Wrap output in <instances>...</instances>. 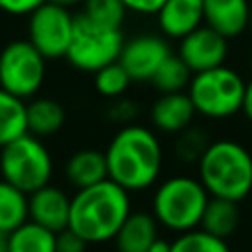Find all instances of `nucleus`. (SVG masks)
<instances>
[{"label":"nucleus","instance_id":"1","mask_svg":"<svg viewBox=\"0 0 252 252\" xmlns=\"http://www.w3.org/2000/svg\"><path fill=\"white\" fill-rule=\"evenodd\" d=\"M104 156L108 177L128 193L152 189L159 181L165 161L158 132L138 122L120 126L110 138Z\"/></svg>","mask_w":252,"mask_h":252},{"label":"nucleus","instance_id":"2","mask_svg":"<svg viewBox=\"0 0 252 252\" xmlns=\"http://www.w3.org/2000/svg\"><path fill=\"white\" fill-rule=\"evenodd\" d=\"M132 193L110 177L77 189L71 197L69 228L91 246L108 244L132 213Z\"/></svg>","mask_w":252,"mask_h":252},{"label":"nucleus","instance_id":"3","mask_svg":"<svg viewBox=\"0 0 252 252\" xmlns=\"http://www.w3.org/2000/svg\"><path fill=\"white\" fill-rule=\"evenodd\" d=\"M197 177L211 197L240 203L252 193V154L238 140H211L197 161Z\"/></svg>","mask_w":252,"mask_h":252},{"label":"nucleus","instance_id":"4","mask_svg":"<svg viewBox=\"0 0 252 252\" xmlns=\"http://www.w3.org/2000/svg\"><path fill=\"white\" fill-rule=\"evenodd\" d=\"M211 195L197 175L173 173L154 185L150 211L161 228L181 234L201 226Z\"/></svg>","mask_w":252,"mask_h":252},{"label":"nucleus","instance_id":"5","mask_svg":"<svg viewBox=\"0 0 252 252\" xmlns=\"http://www.w3.org/2000/svg\"><path fill=\"white\" fill-rule=\"evenodd\" d=\"M246 81L232 67L219 65L193 73L187 94L195 112L209 120H224L240 112Z\"/></svg>","mask_w":252,"mask_h":252},{"label":"nucleus","instance_id":"6","mask_svg":"<svg viewBox=\"0 0 252 252\" xmlns=\"http://www.w3.org/2000/svg\"><path fill=\"white\" fill-rule=\"evenodd\" d=\"M53 171L55 163L49 148L30 132L0 148V177L28 195L51 183Z\"/></svg>","mask_w":252,"mask_h":252},{"label":"nucleus","instance_id":"7","mask_svg":"<svg viewBox=\"0 0 252 252\" xmlns=\"http://www.w3.org/2000/svg\"><path fill=\"white\" fill-rule=\"evenodd\" d=\"M124 35L120 28H108L89 20L85 14L75 16L73 35L65 59L83 73H96L104 65L118 61Z\"/></svg>","mask_w":252,"mask_h":252},{"label":"nucleus","instance_id":"8","mask_svg":"<svg viewBox=\"0 0 252 252\" xmlns=\"http://www.w3.org/2000/svg\"><path fill=\"white\" fill-rule=\"evenodd\" d=\"M47 59L30 39H14L0 51V87L24 100L33 98L43 87Z\"/></svg>","mask_w":252,"mask_h":252},{"label":"nucleus","instance_id":"9","mask_svg":"<svg viewBox=\"0 0 252 252\" xmlns=\"http://www.w3.org/2000/svg\"><path fill=\"white\" fill-rule=\"evenodd\" d=\"M73 26L69 8L45 0L28 16V39L45 59H61L69 49Z\"/></svg>","mask_w":252,"mask_h":252},{"label":"nucleus","instance_id":"10","mask_svg":"<svg viewBox=\"0 0 252 252\" xmlns=\"http://www.w3.org/2000/svg\"><path fill=\"white\" fill-rule=\"evenodd\" d=\"M171 55L169 43L158 33H140L124 41L118 61L136 83H150L158 67Z\"/></svg>","mask_w":252,"mask_h":252},{"label":"nucleus","instance_id":"11","mask_svg":"<svg viewBox=\"0 0 252 252\" xmlns=\"http://www.w3.org/2000/svg\"><path fill=\"white\" fill-rule=\"evenodd\" d=\"M177 55L193 73L207 71L224 65L228 57V39L220 35L217 30L203 24L179 39Z\"/></svg>","mask_w":252,"mask_h":252},{"label":"nucleus","instance_id":"12","mask_svg":"<svg viewBox=\"0 0 252 252\" xmlns=\"http://www.w3.org/2000/svg\"><path fill=\"white\" fill-rule=\"evenodd\" d=\"M69 211L71 195L59 185L47 183L28 195L30 220H35L53 232H59L69 226Z\"/></svg>","mask_w":252,"mask_h":252},{"label":"nucleus","instance_id":"13","mask_svg":"<svg viewBox=\"0 0 252 252\" xmlns=\"http://www.w3.org/2000/svg\"><path fill=\"white\" fill-rule=\"evenodd\" d=\"M197 112L187 94V91L179 93H161L150 106V124L156 132L161 134H179L189 128L195 120Z\"/></svg>","mask_w":252,"mask_h":252},{"label":"nucleus","instance_id":"14","mask_svg":"<svg viewBox=\"0 0 252 252\" xmlns=\"http://www.w3.org/2000/svg\"><path fill=\"white\" fill-rule=\"evenodd\" d=\"M156 18L165 37L181 39L205 24L203 0H165Z\"/></svg>","mask_w":252,"mask_h":252},{"label":"nucleus","instance_id":"15","mask_svg":"<svg viewBox=\"0 0 252 252\" xmlns=\"http://www.w3.org/2000/svg\"><path fill=\"white\" fill-rule=\"evenodd\" d=\"M205 24L226 39L238 37L248 26L252 8L248 0H203Z\"/></svg>","mask_w":252,"mask_h":252},{"label":"nucleus","instance_id":"16","mask_svg":"<svg viewBox=\"0 0 252 252\" xmlns=\"http://www.w3.org/2000/svg\"><path fill=\"white\" fill-rule=\"evenodd\" d=\"M159 222L152 211H134L122 222L114 236L116 252H148V248L159 238Z\"/></svg>","mask_w":252,"mask_h":252},{"label":"nucleus","instance_id":"17","mask_svg":"<svg viewBox=\"0 0 252 252\" xmlns=\"http://www.w3.org/2000/svg\"><path fill=\"white\" fill-rule=\"evenodd\" d=\"M65 179L71 187L83 189L108 177L106 156L94 148H83L73 152L65 161Z\"/></svg>","mask_w":252,"mask_h":252},{"label":"nucleus","instance_id":"18","mask_svg":"<svg viewBox=\"0 0 252 252\" xmlns=\"http://www.w3.org/2000/svg\"><path fill=\"white\" fill-rule=\"evenodd\" d=\"M240 220H242V213L236 201L222 199V197H211L205 207L203 219H201V228L219 238L228 240L230 236L236 234Z\"/></svg>","mask_w":252,"mask_h":252},{"label":"nucleus","instance_id":"19","mask_svg":"<svg viewBox=\"0 0 252 252\" xmlns=\"http://www.w3.org/2000/svg\"><path fill=\"white\" fill-rule=\"evenodd\" d=\"M26 116H28V132L37 138H47L57 134L67 118L63 104L47 96L32 98L26 104Z\"/></svg>","mask_w":252,"mask_h":252},{"label":"nucleus","instance_id":"20","mask_svg":"<svg viewBox=\"0 0 252 252\" xmlns=\"http://www.w3.org/2000/svg\"><path fill=\"white\" fill-rule=\"evenodd\" d=\"M57 232L35 220H26L8 232V252H55Z\"/></svg>","mask_w":252,"mask_h":252},{"label":"nucleus","instance_id":"21","mask_svg":"<svg viewBox=\"0 0 252 252\" xmlns=\"http://www.w3.org/2000/svg\"><path fill=\"white\" fill-rule=\"evenodd\" d=\"M26 100L0 87V148L28 132Z\"/></svg>","mask_w":252,"mask_h":252},{"label":"nucleus","instance_id":"22","mask_svg":"<svg viewBox=\"0 0 252 252\" xmlns=\"http://www.w3.org/2000/svg\"><path fill=\"white\" fill-rule=\"evenodd\" d=\"M28 219V193L0 177V230L12 232Z\"/></svg>","mask_w":252,"mask_h":252},{"label":"nucleus","instance_id":"23","mask_svg":"<svg viewBox=\"0 0 252 252\" xmlns=\"http://www.w3.org/2000/svg\"><path fill=\"white\" fill-rule=\"evenodd\" d=\"M191 77H193V71L185 65V61L179 55L171 53L158 67L150 83L158 93H179V91H187Z\"/></svg>","mask_w":252,"mask_h":252},{"label":"nucleus","instance_id":"24","mask_svg":"<svg viewBox=\"0 0 252 252\" xmlns=\"http://www.w3.org/2000/svg\"><path fill=\"white\" fill-rule=\"evenodd\" d=\"M169 252H232V250L224 238H219L199 226V228L175 234V238L171 240Z\"/></svg>","mask_w":252,"mask_h":252},{"label":"nucleus","instance_id":"25","mask_svg":"<svg viewBox=\"0 0 252 252\" xmlns=\"http://www.w3.org/2000/svg\"><path fill=\"white\" fill-rule=\"evenodd\" d=\"M94 75V89L100 96L104 98H118V96H124V93L130 89V75L128 71L122 67L120 61H112L108 65H104L102 69H98Z\"/></svg>","mask_w":252,"mask_h":252},{"label":"nucleus","instance_id":"26","mask_svg":"<svg viewBox=\"0 0 252 252\" xmlns=\"http://www.w3.org/2000/svg\"><path fill=\"white\" fill-rule=\"evenodd\" d=\"M175 136H177L175 146H173L175 158H177L181 163H189V165L193 163V165H197V161L201 159L203 152H205L207 146L211 144L209 134H207L203 128L191 124L189 128H185L183 132H179V134H175Z\"/></svg>","mask_w":252,"mask_h":252},{"label":"nucleus","instance_id":"27","mask_svg":"<svg viewBox=\"0 0 252 252\" xmlns=\"http://www.w3.org/2000/svg\"><path fill=\"white\" fill-rule=\"evenodd\" d=\"M81 14L108 28H122L128 10L122 0H83Z\"/></svg>","mask_w":252,"mask_h":252},{"label":"nucleus","instance_id":"28","mask_svg":"<svg viewBox=\"0 0 252 252\" xmlns=\"http://www.w3.org/2000/svg\"><path fill=\"white\" fill-rule=\"evenodd\" d=\"M136 116H138V104H136L134 100H130V98L118 96V98H114V102L108 106V118H110L112 122L120 124V126L134 122Z\"/></svg>","mask_w":252,"mask_h":252},{"label":"nucleus","instance_id":"29","mask_svg":"<svg viewBox=\"0 0 252 252\" xmlns=\"http://www.w3.org/2000/svg\"><path fill=\"white\" fill-rule=\"evenodd\" d=\"M89 242L85 238H81L75 230H71L69 226L57 232L55 238V252H87L89 250Z\"/></svg>","mask_w":252,"mask_h":252},{"label":"nucleus","instance_id":"30","mask_svg":"<svg viewBox=\"0 0 252 252\" xmlns=\"http://www.w3.org/2000/svg\"><path fill=\"white\" fill-rule=\"evenodd\" d=\"M45 0H0V12L8 16H30Z\"/></svg>","mask_w":252,"mask_h":252},{"label":"nucleus","instance_id":"31","mask_svg":"<svg viewBox=\"0 0 252 252\" xmlns=\"http://www.w3.org/2000/svg\"><path fill=\"white\" fill-rule=\"evenodd\" d=\"M122 2L128 12H134L140 16H152V14L156 16L165 0H122Z\"/></svg>","mask_w":252,"mask_h":252},{"label":"nucleus","instance_id":"32","mask_svg":"<svg viewBox=\"0 0 252 252\" xmlns=\"http://www.w3.org/2000/svg\"><path fill=\"white\" fill-rule=\"evenodd\" d=\"M240 112H242V116H244V118H246V120L252 124V79H250V81H246Z\"/></svg>","mask_w":252,"mask_h":252},{"label":"nucleus","instance_id":"33","mask_svg":"<svg viewBox=\"0 0 252 252\" xmlns=\"http://www.w3.org/2000/svg\"><path fill=\"white\" fill-rule=\"evenodd\" d=\"M169 248H171V242L159 236V238L148 248V252H169Z\"/></svg>","mask_w":252,"mask_h":252},{"label":"nucleus","instance_id":"34","mask_svg":"<svg viewBox=\"0 0 252 252\" xmlns=\"http://www.w3.org/2000/svg\"><path fill=\"white\" fill-rule=\"evenodd\" d=\"M49 2H53V4H59V6H63V8H75V6H79V4H83V0H49Z\"/></svg>","mask_w":252,"mask_h":252},{"label":"nucleus","instance_id":"35","mask_svg":"<svg viewBox=\"0 0 252 252\" xmlns=\"http://www.w3.org/2000/svg\"><path fill=\"white\" fill-rule=\"evenodd\" d=\"M0 252H8V232L0 230Z\"/></svg>","mask_w":252,"mask_h":252},{"label":"nucleus","instance_id":"36","mask_svg":"<svg viewBox=\"0 0 252 252\" xmlns=\"http://www.w3.org/2000/svg\"><path fill=\"white\" fill-rule=\"evenodd\" d=\"M248 63H250V71H252V53H250V61Z\"/></svg>","mask_w":252,"mask_h":252},{"label":"nucleus","instance_id":"37","mask_svg":"<svg viewBox=\"0 0 252 252\" xmlns=\"http://www.w3.org/2000/svg\"><path fill=\"white\" fill-rule=\"evenodd\" d=\"M248 28H250V30H252V16H250V26H248Z\"/></svg>","mask_w":252,"mask_h":252},{"label":"nucleus","instance_id":"38","mask_svg":"<svg viewBox=\"0 0 252 252\" xmlns=\"http://www.w3.org/2000/svg\"><path fill=\"white\" fill-rule=\"evenodd\" d=\"M100 252H116V250H100Z\"/></svg>","mask_w":252,"mask_h":252}]
</instances>
